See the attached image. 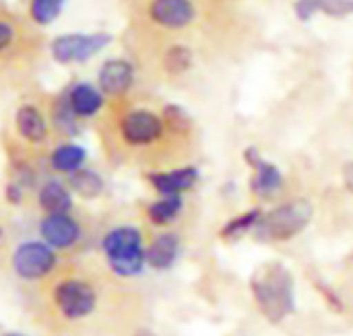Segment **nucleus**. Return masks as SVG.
Instances as JSON below:
<instances>
[{
  "mask_svg": "<svg viewBox=\"0 0 353 336\" xmlns=\"http://www.w3.org/2000/svg\"><path fill=\"white\" fill-rule=\"evenodd\" d=\"M312 204L308 200L296 198L277 209L269 211L256 223V235L269 242H288L302 233L312 221Z\"/></svg>",
  "mask_w": 353,
  "mask_h": 336,
  "instance_id": "obj_3",
  "label": "nucleus"
},
{
  "mask_svg": "<svg viewBox=\"0 0 353 336\" xmlns=\"http://www.w3.org/2000/svg\"><path fill=\"white\" fill-rule=\"evenodd\" d=\"M180 211H182V196H161L147 209V215L153 225H168L180 215Z\"/></svg>",
  "mask_w": 353,
  "mask_h": 336,
  "instance_id": "obj_19",
  "label": "nucleus"
},
{
  "mask_svg": "<svg viewBox=\"0 0 353 336\" xmlns=\"http://www.w3.org/2000/svg\"><path fill=\"white\" fill-rule=\"evenodd\" d=\"M37 200H39V207H41L48 215L70 213V209H72V194H70V190H68L64 184L56 182V180L46 182V184L41 186Z\"/></svg>",
  "mask_w": 353,
  "mask_h": 336,
  "instance_id": "obj_16",
  "label": "nucleus"
},
{
  "mask_svg": "<svg viewBox=\"0 0 353 336\" xmlns=\"http://www.w3.org/2000/svg\"><path fill=\"white\" fill-rule=\"evenodd\" d=\"M314 10H323L331 17H343L353 12V0H298L296 12L300 19L312 17Z\"/></svg>",
  "mask_w": 353,
  "mask_h": 336,
  "instance_id": "obj_18",
  "label": "nucleus"
},
{
  "mask_svg": "<svg viewBox=\"0 0 353 336\" xmlns=\"http://www.w3.org/2000/svg\"><path fill=\"white\" fill-rule=\"evenodd\" d=\"M246 159H248V163L254 167L252 192L259 194L261 198H271L273 194H277L279 188L283 186V176H281V171H279L273 163L263 161L254 149H250V151L246 153Z\"/></svg>",
  "mask_w": 353,
  "mask_h": 336,
  "instance_id": "obj_11",
  "label": "nucleus"
},
{
  "mask_svg": "<svg viewBox=\"0 0 353 336\" xmlns=\"http://www.w3.org/2000/svg\"><path fill=\"white\" fill-rule=\"evenodd\" d=\"M149 17L165 29H184L196 19L192 0H151Z\"/></svg>",
  "mask_w": 353,
  "mask_h": 336,
  "instance_id": "obj_9",
  "label": "nucleus"
},
{
  "mask_svg": "<svg viewBox=\"0 0 353 336\" xmlns=\"http://www.w3.org/2000/svg\"><path fill=\"white\" fill-rule=\"evenodd\" d=\"M39 235L52 250H68L79 242L81 225L68 213L46 215L39 225Z\"/></svg>",
  "mask_w": 353,
  "mask_h": 336,
  "instance_id": "obj_8",
  "label": "nucleus"
},
{
  "mask_svg": "<svg viewBox=\"0 0 353 336\" xmlns=\"http://www.w3.org/2000/svg\"><path fill=\"white\" fill-rule=\"evenodd\" d=\"M149 182L161 196H180L199 182V169L182 167L172 171H157L149 176Z\"/></svg>",
  "mask_w": 353,
  "mask_h": 336,
  "instance_id": "obj_12",
  "label": "nucleus"
},
{
  "mask_svg": "<svg viewBox=\"0 0 353 336\" xmlns=\"http://www.w3.org/2000/svg\"><path fill=\"white\" fill-rule=\"evenodd\" d=\"M165 62H168V66L172 68V70H184L188 64H190V54H188V50L186 48H180V45H176V48H172L170 50V54H168V58H165Z\"/></svg>",
  "mask_w": 353,
  "mask_h": 336,
  "instance_id": "obj_24",
  "label": "nucleus"
},
{
  "mask_svg": "<svg viewBox=\"0 0 353 336\" xmlns=\"http://www.w3.org/2000/svg\"><path fill=\"white\" fill-rule=\"evenodd\" d=\"M70 188L81 194L83 198H95L101 194L103 190V182L101 178L95 174V171H89V169H79L74 174H70V180H68Z\"/></svg>",
  "mask_w": 353,
  "mask_h": 336,
  "instance_id": "obj_20",
  "label": "nucleus"
},
{
  "mask_svg": "<svg viewBox=\"0 0 353 336\" xmlns=\"http://www.w3.org/2000/svg\"><path fill=\"white\" fill-rule=\"evenodd\" d=\"M85 149L74 145V143H64L60 145L58 149H54L52 157H50V163L56 171H62V174H74L83 167L85 163Z\"/></svg>",
  "mask_w": 353,
  "mask_h": 336,
  "instance_id": "obj_17",
  "label": "nucleus"
},
{
  "mask_svg": "<svg viewBox=\"0 0 353 336\" xmlns=\"http://www.w3.org/2000/svg\"><path fill=\"white\" fill-rule=\"evenodd\" d=\"M112 37L108 33H93V35H81V33H70V35H60L52 41V56L60 64H70V62H85L97 52H101Z\"/></svg>",
  "mask_w": 353,
  "mask_h": 336,
  "instance_id": "obj_6",
  "label": "nucleus"
},
{
  "mask_svg": "<svg viewBox=\"0 0 353 336\" xmlns=\"http://www.w3.org/2000/svg\"><path fill=\"white\" fill-rule=\"evenodd\" d=\"M66 97H68V103H70L72 112L77 114V118H91L103 105V93L87 83L74 85Z\"/></svg>",
  "mask_w": 353,
  "mask_h": 336,
  "instance_id": "obj_14",
  "label": "nucleus"
},
{
  "mask_svg": "<svg viewBox=\"0 0 353 336\" xmlns=\"http://www.w3.org/2000/svg\"><path fill=\"white\" fill-rule=\"evenodd\" d=\"M12 271L23 281H39L56 266V254L46 242H23L10 258Z\"/></svg>",
  "mask_w": 353,
  "mask_h": 336,
  "instance_id": "obj_4",
  "label": "nucleus"
},
{
  "mask_svg": "<svg viewBox=\"0 0 353 336\" xmlns=\"http://www.w3.org/2000/svg\"><path fill=\"white\" fill-rule=\"evenodd\" d=\"M14 39V29L12 25H8L6 21H0V52L6 50Z\"/></svg>",
  "mask_w": 353,
  "mask_h": 336,
  "instance_id": "obj_25",
  "label": "nucleus"
},
{
  "mask_svg": "<svg viewBox=\"0 0 353 336\" xmlns=\"http://www.w3.org/2000/svg\"><path fill=\"white\" fill-rule=\"evenodd\" d=\"M2 336H25V335H19V333H6V335Z\"/></svg>",
  "mask_w": 353,
  "mask_h": 336,
  "instance_id": "obj_28",
  "label": "nucleus"
},
{
  "mask_svg": "<svg viewBox=\"0 0 353 336\" xmlns=\"http://www.w3.org/2000/svg\"><path fill=\"white\" fill-rule=\"evenodd\" d=\"M261 217H263V213L259 209L248 211V213H244L240 217H234L221 229V238H225V240H238V238H242L244 233H248L250 229L256 227V223L261 221Z\"/></svg>",
  "mask_w": 353,
  "mask_h": 336,
  "instance_id": "obj_21",
  "label": "nucleus"
},
{
  "mask_svg": "<svg viewBox=\"0 0 353 336\" xmlns=\"http://www.w3.org/2000/svg\"><path fill=\"white\" fill-rule=\"evenodd\" d=\"M6 196H8V200L12 202V204H17V202H21V188L19 186H8V190H6Z\"/></svg>",
  "mask_w": 353,
  "mask_h": 336,
  "instance_id": "obj_26",
  "label": "nucleus"
},
{
  "mask_svg": "<svg viewBox=\"0 0 353 336\" xmlns=\"http://www.w3.org/2000/svg\"><path fill=\"white\" fill-rule=\"evenodd\" d=\"M178 254H180V238L176 233H161L145 250V262L153 271H168L178 260Z\"/></svg>",
  "mask_w": 353,
  "mask_h": 336,
  "instance_id": "obj_13",
  "label": "nucleus"
},
{
  "mask_svg": "<svg viewBox=\"0 0 353 336\" xmlns=\"http://www.w3.org/2000/svg\"><path fill=\"white\" fill-rule=\"evenodd\" d=\"M163 130L165 128H163L161 118L149 109H134L120 124V132H122L124 140L134 147L155 143L163 134Z\"/></svg>",
  "mask_w": 353,
  "mask_h": 336,
  "instance_id": "obj_7",
  "label": "nucleus"
},
{
  "mask_svg": "<svg viewBox=\"0 0 353 336\" xmlns=\"http://www.w3.org/2000/svg\"><path fill=\"white\" fill-rule=\"evenodd\" d=\"M54 124L58 126L60 132H77V114L72 112L68 97H62L56 105H54Z\"/></svg>",
  "mask_w": 353,
  "mask_h": 336,
  "instance_id": "obj_23",
  "label": "nucleus"
},
{
  "mask_svg": "<svg viewBox=\"0 0 353 336\" xmlns=\"http://www.w3.org/2000/svg\"><path fill=\"white\" fill-rule=\"evenodd\" d=\"M101 246H103L110 269L118 277H124V279L139 277L143 273V269L147 266L143 235L132 225L114 227L112 231L105 233Z\"/></svg>",
  "mask_w": 353,
  "mask_h": 336,
  "instance_id": "obj_2",
  "label": "nucleus"
},
{
  "mask_svg": "<svg viewBox=\"0 0 353 336\" xmlns=\"http://www.w3.org/2000/svg\"><path fill=\"white\" fill-rule=\"evenodd\" d=\"M343 176H345V184H347V188L353 192V163H350V165L345 167Z\"/></svg>",
  "mask_w": 353,
  "mask_h": 336,
  "instance_id": "obj_27",
  "label": "nucleus"
},
{
  "mask_svg": "<svg viewBox=\"0 0 353 336\" xmlns=\"http://www.w3.org/2000/svg\"><path fill=\"white\" fill-rule=\"evenodd\" d=\"M99 91L103 95L110 97H120L124 95L134 81V68L128 60L116 58V60H108L101 68H99Z\"/></svg>",
  "mask_w": 353,
  "mask_h": 336,
  "instance_id": "obj_10",
  "label": "nucleus"
},
{
  "mask_svg": "<svg viewBox=\"0 0 353 336\" xmlns=\"http://www.w3.org/2000/svg\"><path fill=\"white\" fill-rule=\"evenodd\" d=\"M64 0H31V17L39 25H50L62 10Z\"/></svg>",
  "mask_w": 353,
  "mask_h": 336,
  "instance_id": "obj_22",
  "label": "nucleus"
},
{
  "mask_svg": "<svg viewBox=\"0 0 353 336\" xmlns=\"http://www.w3.org/2000/svg\"><path fill=\"white\" fill-rule=\"evenodd\" d=\"M0 238H2V229H0Z\"/></svg>",
  "mask_w": 353,
  "mask_h": 336,
  "instance_id": "obj_29",
  "label": "nucleus"
},
{
  "mask_svg": "<svg viewBox=\"0 0 353 336\" xmlns=\"http://www.w3.org/2000/svg\"><path fill=\"white\" fill-rule=\"evenodd\" d=\"M252 295L261 314L273 324L283 322L296 310L294 277L279 262L267 264L263 271L254 275Z\"/></svg>",
  "mask_w": 353,
  "mask_h": 336,
  "instance_id": "obj_1",
  "label": "nucleus"
},
{
  "mask_svg": "<svg viewBox=\"0 0 353 336\" xmlns=\"http://www.w3.org/2000/svg\"><path fill=\"white\" fill-rule=\"evenodd\" d=\"M54 304L66 320H83L95 310L97 293L81 279H66L56 285Z\"/></svg>",
  "mask_w": 353,
  "mask_h": 336,
  "instance_id": "obj_5",
  "label": "nucleus"
},
{
  "mask_svg": "<svg viewBox=\"0 0 353 336\" xmlns=\"http://www.w3.org/2000/svg\"><path fill=\"white\" fill-rule=\"evenodd\" d=\"M17 130L19 134L27 140V143H43L46 136H48V124H46V118L41 116V112L33 105H23L19 112H17Z\"/></svg>",
  "mask_w": 353,
  "mask_h": 336,
  "instance_id": "obj_15",
  "label": "nucleus"
}]
</instances>
